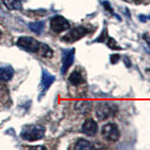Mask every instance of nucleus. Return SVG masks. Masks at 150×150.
Segmentation results:
<instances>
[{
	"mask_svg": "<svg viewBox=\"0 0 150 150\" xmlns=\"http://www.w3.org/2000/svg\"><path fill=\"white\" fill-rule=\"evenodd\" d=\"M1 36H2V33H1V31H0V38H1Z\"/></svg>",
	"mask_w": 150,
	"mask_h": 150,
	"instance_id": "21",
	"label": "nucleus"
},
{
	"mask_svg": "<svg viewBox=\"0 0 150 150\" xmlns=\"http://www.w3.org/2000/svg\"><path fill=\"white\" fill-rule=\"evenodd\" d=\"M54 75L50 74L47 70L43 69L42 70V75H41V82H40V96L44 95L46 91L50 88L52 86V83L54 82Z\"/></svg>",
	"mask_w": 150,
	"mask_h": 150,
	"instance_id": "8",
	"label": "nucleus"
},
{
	"mask_svg": "<svg viewBox=\"0 0 150 150\" xmlns=\"http://www.w3.org/2000/svg\"><path fill=\"white\" fill-rule=\"evenodd\" d=\"M82 131L87 136H94L98 131V123L92 118H88L83 122Z\"/></svg>",
	"mask_w": 150,
	"mask_h": 150,
	"instance_id": "9",
	"label": "nucleus"
},
{
	"mask_svg": "<svg viewBox=\"0 0 150 150\" xmlns=\"http://www.w3.org/2000/svg\"><path fill=\"white\" fill-rule=\"evenodd\" d=\"M107 45L109 48L112 49V50H120L121 47L117 44V42L112 39V38H109L108 39V42H107Z\"/></svg>",
	"mask_w": 150,
	"mask_h": 150,
	"instance_id": "17",
	"label": "nucleus"
},
{
	"mask_svg": "<svg viewBox=\"0 0 150 150\" xmlns=\"http://www.w3.org/2000/svg\"><path fill=\"white\" fill-rule=\"evenodd\" d=\"M133 1L135 2V3H137V4H139V3H142L144 0H133Z\"/></svg>",
	"mask_w": 150,
	"mask_h": 150,
	"instance_id": "19",
	"label": "nucleus"
},
{
	"mask_svg": "<svg viewBox=\"0 0 150 150\" xmlns=\"http://www.w3.org/2000/svg\"><path fill=\"white\" fill-rule=\"evenodd\" d=\"M45 134V128L40 125H26L23 128L20 136L28 142H35L43 138Z\"/></svg>",
	"mask_w": 150,
	"mask_h": 150,
	"instance_id": "1",
	"label": "nucleus"
},
{
	"mask_svg": "<svg viewBox=\"0 0 150 150\" xmlns=\"http://www.w3.org/2000/svg\"><path fill=\"white\" fill-rule=\"evenodd\" d=\"M17 45L20 48L30 53H38L40 46V42L31 37H20L17 40Z\"/></svg>",
	"mask_w": 150,
	"mask_h": 150,
	"instance_id": "3",
	"label": "nucleus"
},
{
	"mask_svg": "<svg viewBox=\"0 0 150 150\" xmlns=\"http://www.w3.org/2000/svg\"><path fill=\"white\" fill-rule=\"evenodd\" d=\"M43 27H44L43 22H34L29 23V28L33 32L37 33V34H40L42 31V29H43Z\"/></svg>",
	"mask_w": 150,
	"mask_h": 150,
	"instance_id": "16",
	"label": "nucleus"
},
{
	"mask_svg": "<svg viewBox=\"0 0 150 150\" xmlns=\"http://www.w3.org/2000/svg\"><path fill=\"white\" fill-rule=\"evenodd\" d=\"M69 81L70 83L72 84V86H80V84H82L83 83H84V79L83 77L82 73L80 72L78 69H76L69 75Z\"/></svg>",
	"mask_w": 150,
	"mask_h": 150,
	"instance_id": "12",
	"label": "nucleus"
},
{
	"mask_svg": "<svg viewBox=\"0 0 150 150\" xmlns=\"http://www.w3.org/2000/svg\"><path fill=\"white\" fill-rule=\"evenodd\" d=\"M88 30L86 27L83 26H77L73 28L72 30H70L68 34H66L62 40L67 41V42H74L80 39H82L83 36H86L87 34Z\"/></svg>",
	"mask_w": 150,
	"mask_h": 150,
	"instance_id": "6",
	"label": "nucleus"
},
{
	"mask_svg": "<svg viewBox=\"0 0 150 150\" xmlns=\"http://www.w3.org/2000/svg\"><path fill=\"white\" fill-rule=\"evenodd\" d=\"M14 74V69L11 65L0 63V81H9Z\"/></svg>",
	"mask_w": 150,
	"mask_h": 150,
	"instance_id": "10",
	"label": "nucleus"
},
{
	"mask_svg": "<svg viewBox=\"0 0 150 150\" xmlns=\"http://www.w3.org/2000/svg\"><path fill=\"white\" fill-rule=\"evenodd\" d=\"M119 58H120L119 54H112V55H111V62L112 64H115L117 61L119 60Z\"/></svg>",
	"mask_w": 150,
	"mask_h": 150,
	"instance_id": "18",
	"label": "nucleus"
},
{
	"mask_svg": "<svg viewBox=\"0 0 150 150\" xmlns=\"http://www.w3.org/2000/svg\"><path fill=\"white\" fill-rule=\"evenodd\" d=\"M140 20H141V21H143V22H145V18L141 16V17H140Z\"/></svg>",
	"mask_w": 150,
	"mask_h": 150,
	"instance_id": "20",
	"label": "nucleus"
},
{
	"mask_svg": "<svg viewBox=\"0 0 150 150\" xmlns=\"http://www.w3.org/2000/svg\"><path fill=\"white\" fill-rule=\"evenodd\" d=\"M50 25L52 30L55 33H60L65 30H68L69 28V23L66 18L60 15H56L51 19Z\"/></svg>",
	"mask_w": 150,
	"mask_h": 150,
	"instance_id": "5",
	"label": "nucleus"
},
{
	"mask_svg": "<svg viewBox=\"0 0 150 150\" xmlns=\"http://www.w3.org/2000/svg\"><path fill=\"white\" fill-rule=\"evenodd\" d=\"M94 148V146L92 145V144L90 142H88L86 139H79L76 144H75L74 149H92Z\"/></svg>",
	"mask_w": 150,
	"mask_h": 150,
	"instance_id": "15",
	"label": "nucleus"
},
{
	"mask_svg": "<svg viewBox=\"0 0 150 150\" xmlns=\"http://www.w3.org/2000/svg\"><path fill=\"white\" fill-rule=\"evenodd\" d=\"M101 135L108 142H116L120 137V131L115 124L109 123L102 127Z\"/></svg>",
	"mask_w": 150,
	"mask_h": 150,
	"instance_id": "4",
	"label": "nucleus"
},
{
	"mask_svg": "<svg viewBox=\"0 0 150 150\" xmlns=\"http://www.w3.org/2000/svg\"><path fill=\"white\" fill-rule=\"evenodd\" d=\"M92 101L90 100H79L75 103V109L77 112H79L80 114L86 115L88 114L90 112L92 108Z\"/></svg>",
	"mask_w": 150,
	"mask_h": 150,
	"instance_id": "11",
	"label": "nucleus"
},
{
	"mask_svg": "<svg viewBox=\"0 0 150 150\" xmlns=\"http://www.w3.org/2000/svg\"><path fill=\"white\" fill-rule=\"evenodd\" d=\"M74 49L64 50L62 54V67H61V73L65 74L67 70L70 68L74 61Z\"/></svg>",
	"mask_w": 150,
	"mask_h": 150,
	"instance_id": "7",
	"label": "nucleus"
},
{
	"mask_svg": "<svg viewBox=\"0 0 150 150\" xmlns=\"http://www.w3.org/2000/svg\"><path fill=\"white\" fill-rule=\"evenodd\" d=\"M3 2L8 9H12V11H22L23 9L21 0H3Z\"/></svg>",
	"mask_w": 150,
	"mask_h": 150,
	"instance_id": "13",
	"label": "nucleus"
},
{
	"mask_svg": "<svg viewBox=\"0 0 150 150\" xmlns=\"http://www.w3.org/2000/svg\"><path fill=\"white\" fill-rule=\"evenodd\" d=\"M95 112L98 120L104 121L116 114L117 106L110 101H100L97 104Z\"/></svg>",
	"mask_w": 150,
	"mask_h": 150,
	"instance_id": "2",
	"label": "nucleus"
},
{
	"mask_svg": "<svg viewBox=\"0 0 150 150\" xmlns=\"http://www.w3.org/2000/svg\"><path fill=\"white\" fill-rule=\"evenodd\" d=\"M38 53H39L41 56H43V57H52L54 54L53 50L45 43H40V49H39V52H38Z\"/></svg>",
	"mask_w": 150,
	"mask_h": 150,
	"instance_id": "14",
	"label": "nucleus"
}]
</instances>
